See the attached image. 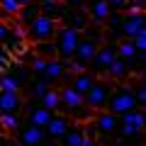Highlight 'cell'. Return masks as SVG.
I'll return each instance as SVG.
<instances>
[{
    "instance_id": "30bf717a",
    "label": "cell",
    "mask_w": 146,
    "mask_h": 146,
    "mask_svg": "<svg viewBox=\"0 0 146 146\" xmlns=\"http://www.w3.org/2000/svg\"><path fill=\"white\" fill-rule=\"evenodd\" d=\"M58 25H66V27H71V29L83 32L85 27L90 25V15H88L85 7H66V12H63V17L58 20Z\"/></svg>"
},
{
    "instance_id": "836d02e7",
    "label": "cell",
    "mask_w": 146,
    "mask_h": 146,
    "mask_svg": "<svg viewBox=\"0 0 146 146\" xmlns=\"http://www.w3.org/2000/svg\"><path fill=\"white\" fill-rule=\"evenodd\" d=\"M39 146H61V144H58V139H49V136H46V139H44Z\"/></svg>"
},
{
    "instance_id": "277c9868",
    "label": "cell",
    "mask_w": 146,
    "mask_h": 146,
    "mask_svg": "<svg viewBox=\"0 0 146 146\" xmlns=\"http://www.w3.org/2000/svg\"><path fill=\"white\" fill-rule=\"evenodd\" d=\"M112 80L105 78V76H100V78L93 80V85L88 88V93L83 95V102L88 110H93V112H100V110H105V105H107V98H110V90H112Z\"/></svg>"
},
{
    "instance_id": "ba28073f",
    "label": "cell",
    "mask_w": 146,
    "mask_h": 146,
    "mask_svg": "<svg viewBox=\"0 0 146 146\" xmlns=\"http://www.w3.org/2000/svg\"><path fill=\"white\" fill-rule=\"evenodd\" d=\"M27 76L29 71L22 66H15L12 71H0V90H22L27 85Z\"/></svg>"
},
{
    "instance_id": "e575fe53",
    "label": "cell",
    "mask_w": 146,
    "mask_h": 146,
    "mask_svg": "<svg viewBox=\"0 0 146 146\" xmlns=\"http://www.w3.org/2000/svg\"><path fill=\"white\" fill-rule=\"evenodd\" d=\"M83 146H100V141H98V139H85Z\"/></svg>"
},
{
    "instance_id": "d590c367",
    "label": "cell",
    "mask_w": 146,
    "mask_h": 146,
    "mask_svg": "<svg viewBox=\"0 0 146 146\" xmlns=\"http://www.w3.org/2000/svg\"><path fill=\"white\" fill-rule=\"evenodd\" d=\"M119 146H141V144H136V141H122Z\"/></svg>"
},
{
    "instance_id": "9a60e30c",
    "label": "cell",
    "mask_w": 146,
    "mask_h": 146,
    "mask_svg": "<svg viewBox=\"0 0 146 146\" xmlns=\"http://www.w3.org/2000/svg\"><path fill=\"white\" fill-rule=\"evenodd\" d=\"M25 98L20 90H0V112H22Z\"/></svg>"
},
{
    "instance_id": "cb8c5ba5",
    "label": "cell",
    "mask_w": 146,
    "mask_h": 146,
    "mask_svg": "<svg viewBox=\"0 0 146 146\" xmlns=\"http://www.w3.org/2000/svg\"><path fill=\"white\" fill-rule=\"evenodd\" d=\"M32 51H34V56H42V58H56L54 42H34L32 44Z\"/></svg>"
},
{
    "instance_id": "52a82bcc",
    "label": "cell",
    "mask_w": 146,
    "mask_h": 146,
    "mask_svg": "<svg viewBox=\"0 0 146 146\" xmlns=\"http://www.w3.org/2000/svg\"><path fill=\"white\" fill-rule=\"evenodd\" d=\"M139 34H146V20H144V10H127L122 12V22H119V36L134 39Z\"/></svg>"
},
{
    "instance_id": "ac0fdd59",
    "label": "cell",
    "mask_w": 146,
    "mask_h": 146,
    "mask_svg": "<svg viewBox=\"0 0 146 146\" xmlns=\"http://www.w3.org/2000/svg\"><path fill=\"white\" fill-rule=\"evenodd\" d=\"M63 76H66V61H61V58H49L42 78L46 80V83H58Z\"/></svg>"
},
{
    "instance_id": "8fae6325",
    "label": "cell",
    "mask_w": 146,
    "mask_h": 146,
    "mask_svg": "<svg viewBox=\"0 0 146 146\" xmlns=\"http://www.w3.org/2000/svg\"><path fill=\"white\" fill-rule=\"evenodd\" d=\"M15 136H17V144L20 146H39L46 139V134H44L42 127H32V124H22L20 129L15 131Z\"/></svg>"
},
{
    "instance_id": "603a6c76",
    "label": "cell",
    "mask_w": 146,
    "mask_h": 146,
    "mask_svg": "<svg viewBox=\"0 0 146 146\" xmlns=\"http://www.w3.org/2000/svg\"><path fill=\"white\" fill-rule=\"evenodd\" d=\"M42 105L46 110H51V112H61V95H58V90L49 88L46 93L42 95Z\"/></svg>"
},
{
    "instance_id": "7a4b0ae2",
    "label": "cell",
    "mask_w": 146,
    "mask_h": 146,
    "mask_svg": "<svg viewBox=\"0 0 146 146\" xmlns=\"http://www.w3.org/2000/svg\"><path fill=\"white\" fill-rule=\"evenodd\" d=\"M80 32L78 29H71V27L66 25H58L56 27V34H54V46H56V58H61V61H71L73 54H76V46H78L80 42Z\"/></svg>"
},
{
    "instance_id": "1f68e13d",
    "label": "cell",
    "mask_w": 146,
    "mask_h": 146,
    "mask_svg": "<svg viewBox=\"0 0 146 146\" xmlns=\"http://www.w3.org/2000/svg\"><path fill=\"white\" fill-rule=\"evenodd\" d=\"M61 3H63L66 7H85L88 0H61Z\"/></svg>"
},
{
    "instance_id": "6da1fadb",
    "label": "cell",
    "mask_w": 146,
    "mask_h": 146,
    "mask_svg": "<svg viewBox=\"0 0 146 146\" xmlns=\"http://www.w3.org/2000/svg\"><path fill=\"white\" fill-rule=\"evenodd\" d=\"M136 107H139V100H136V93H134L131 85H127V83H115L112 85L107 105H105L107 112H112L115 117H122L124 112L136 110Z\"/></svg>"
},
{
    "instance_id": "5b68a950",
    "label": "cell",
    "mask_w": 146,
    "mask_h": 146,
    "mask_svg": "<svg viewBox=\"0 0 146 146\" xmlns=\"http://www.w3.org/2000/svg\"><path fill=\"white\" fill-rule=\"evenodd\" d=\"M144 127H146V115L141 107H136V110H129V112H124L119 117V127L117 129L122 131L124 139H136L144 131Z\"/></svg>"
},
{
    "instance_id": "d4e9b609",
    "label": "cell",
    "mask_w": 146,
    "mask_h": 146,
    "mask_svg": "<svg viewBox=\"0 0 146 146\" xmlns=\"http://www.w3.org/2000/svg\"><path fill=\"white\" fill-rule=\"evenodd\" d=\"M51 88V83H46L44 78H39L36 83H32V88H29V93H32V98H36V100H42V95L46 93V90Z\"/></svg>"
},
{
    "instance_id": "d6a6232c",
    "label": "cell",
    "mask_w": 146,
    "mask_h": 146,
    "mask_svg": "<svg viewBox=\"0 0 146 146\" xmlns=\"http://www.w3.org/2000/svg\"><path fill=\"white\" fill-rule=\"evenodd\" d=\"M0 146H15V141H12L7 134H0Z\"/></svg>"
},
{
    "instance_id": "5bb4252c",
    "label": "cell",
    "mask_w": 146,
    "mask_h": 146,
    "mask_svg": "<svg viewBox=\"0 0 146 146\" xmlns=\"http://www.w3.org/2000/svg\"><path fill=\"white\" fill-rule=\"evenodd\" d=\"M115 46H117V56L124 58L129 66H131V63H136V66H141V63H144V54L136 51V46H134V42H131V39L122 36L119 42H115Z\"/></svg>"
},
{
    "instance_id": "484cf974",
    "label": "cell",
    "mask_w": 146,
    "mask_h": 146,
    "mask_svg": "<svg viewBox=\"0 0 146 146\" xmlns=\"http://www.w3.org/2000/svg\"><path fill=\"white\" fill-rule=\"evenodd\" d=\"M46 61H49V58H42V56H32V63H29L32 73H34V76H44V68H46Z\"/></svg>"
},
{
    "instance_id": "8d00e7d4",
    "label": "cell",
    "mask_w": 146,
    "mask_h": 146,
    "mask_svg": "<svg viewBox=\"0 0 146 146\" xmlns=\"http://www.w3.org/2000/svg\"><path fill=\"white\" fill-rule=\"evenodd\" d=\"M29 3H36V0H17V5H20V7L22 5H29Z\"/></svg>"
},
{
    "instance_id": "f1b7e54d",
    "label": "cell",
    "mask_w": 146,
    "mask_h": 146,
    "mask_svg": "<svg viewBox=\"0 0 146 146\" xmlns=\"http://www.w3.org/2000/svg\"><path fill=\"white\" fill-rule=\"evenodd\" d=\"M7 66H10V51L0 44V71H5Z\"/></svg>"
},
{
    "instance_id": "4fadbf2b",
    "label": "cell",
    "mask_w": 146,
    "mask_h": 146,
    "mask_svg": "<svg viewBox=\"0 0 146 146\" xmlns=\"http://www.w3.org/2000/svg\"><path fill=\"white\" fill-rule=\"evenodd\" d=\"M129 76H131V66L119 56L112 58V63L107 66V73H105V78H110L112 83H127Z\"/></svg>"
},
{
    "instance_id": "ffe728a7",
    "label": "cell",
    "mask_w": 146,
    "mask_h": 146,
    "mask_svg": "<svg viewBox=\"0 0 146 146\" xmlns=\"http://www.w3.org/2000/svg\"><path fill=\"white\" fill-rule=\"evenodd\" d=\"M22 124H25V119L20 112H3L0 115V131H5V134H15Z\"/></svg>"
},
{
    "instance_id": "d6986e66",
    "label": "cell",
    "mask_w": 146,
    "mask_h": 146,
    "mask_svg": "<svg viewBox=\"0 0 146 146\" xmlns=\"http://www.w3.org/2000/svg\"><path fill=\"white\" fill-rule=\"evenodd\" d=\"M61 146H83L85 144V134H83V124H71L66 129V134L58 139Z\"/></svg>"
},
{
    "instance_id": "44dd1931",
    "label": "cell",
    "mask_w": 146,
    "mask_h": 146,
    "mask_svg": "<svg viewBox=\"0 0 146 146\" xmlns=\"http://www.w3.org/2000/svg\"><path fill=\"white\" fill-rule=\"evenodd\" d=\"M39 12H42V10H39V3L22 5V7H20V12H17V17H15V22H17V25H22V27H27L36 15H39Z\"/></svg>"
},
{
    "instance_id": "4316f807",
    "label": "cell",
    "mask_w": 146,
    "mask_h": 146,
    "mask_svg": "<svg viewBox=\"0 0 146 146\" xmlns=\"http://www.w3.org/2000/svg\"><path fill=\"white\" fill-rule=\"evenodd\" d=\"M107 3V7L112 12H127L129 10V0H105Z\"/></svg>"
},
{
    "instance_id": "2e32d148",
    "label": "cell",
    "mask_w": 146,
    "mask_h": 146,
    "mask_svg": "<svg viewBox=\"0 0 146 146\" xmlns=\"http://www.w3.org/2000/svg\"><path fill=\"white\" fill-rule=\"evenodd\" d=\"M51 110H46L44 105H32V107H27V115L22 117L25 119V124H32V127H46L49 119H51Z\"/></svg>"
},
{
    "instance_id": "83f0119b",
    "label": "cell",
    "mask_w": 146,
    "mask_h": 146,
    "mask_svg": "<svg viewBox=\"0 0 146 146\" xmlns=\"http://www.w3.org/2000/svg\"><path fill=\"white\" fill-rule=\"evenodd\" d=\"M10 32H12V25H10V22H5V20H0V44L7 42Z\"/></svg>"
},
{
    "instance_id": "9c48e42d",
    "label": "cell",
    "mask_w": 146,
    "mask_h": 146,
    "mask_svg": "<svg viewBox=\"0 0 146 146\" xmlns=\"http://www.w3.org/2000/svg\"><path fill=\"white\" fill-rule=\"evenodd\" d=\"M93 127L95 131H98L100 136H112L117 131V127H119V117H115L112 112H107V110H100V112H93Z\"/></svg>"
},
{
    "instance_id": "7402d4cb",
    "label": "cell",
    "mask_w": 146,
    "mask_h": 146,
    "mask_svg": "<svg viewBox=\"0 0 146 146\" xmlns=\"http://www.w3.org/2000/svg\"><path fill=\"white\" fill-rule=\"evenodd\" d=\"M20 12V5H17V0H0V20L5 22H12Z\"/></svg>"
},
{
    "instance_id": "3957f363",
    "label": "cell",
    "mask_w": 146,
    "mask_h": 146,
    "mask_svg": "<svg viewBox=\"0 0 146 146\" xmlns=\"http://www.w3.org/2000/svg\"><path fill=\"white\" fill-rule=\"evenodd\" d=\"M56 27H58L56 20H51V17H46V15L39 12V15L25 27V39L29 44H34V42H51L54 34H56Z\"/></svg>"
},
{
    "instance_id": "7c38bea8",
    "label": "cell",
    "mask_w": 146,
    "mask_h": 146,
    "mask_svg": "<svg viewBox=\"0 0 146 146\" xmlns=\"http://www.w3.org/2000/svg\"><path fill=\"white\" fill-rule=\"evenodd\" d=\"M71 124H73V119L68 115H63V112H54L51 119H49V124L44 127V134H46L49 139H61Z\"/></svg>"
},
{
    "instance_id": "f546056e",
    "label": "cell",
    "mask_w": 146,
    "mask_h": 146,
    "mask_svg": "<svg viewBox=\"0 0 146 146\" xmlns=\"http://www.w3.org/2000/svg\"><path fill=\"white\" fill-rule=\"evenodd\" d=\"M131 42H134V46H136V51H139V54H144V51H146V34H139V36H134Z\"/></svg>"
},
{
    "instance_id": "8992f818",
    "label": "cell",
    "mask_w": 146,
    "mask_h": 146,
    "mask_svg": "<svg viewBox=\"0 0 146 146\" xmlns=\"http://www.w3.org/2000/svg\"><path fill=\"white\" fill-rule=\"evenodd\" d=\"M115 56H117L115 42H100L95 56L90 58V63H88V71L95 73L98 78H100V76H105V73H107V66L112 63V58H115Z\"/></svg>"
},
{
    "instance_id": "e0dca14e",
    "label": "cell",
    "mask_w": 146,
    "mask_h": 146,
    "mask_svg": "<svg viewBox=\"0 0 146 146\" xmlns=\"http://www.w3.org/2000/svg\"><path fill=\"white\" fill-rule=\"evenodd\" d=\"M98 78V76H95V73H90L88 68H85V71H78V73H71V88L76 90V93H80V95H85L88 93V88L90 85H93V80Z\"/></svg>"
},
{
    "instance_id": "4dcf8cb0",
    "label": "cell",
    "mask_w": 146,
    "mask_h": 146,
    "mask_svg": "<svg viewBox=\"0 0 146 146\" xmlns=\"http://www.w3.org/2000/svg\"><path fill=\"white\" fill-rule=\"evenodd\" d=\"M136 100H139V107H144V102H146V88H144V83H139L136 85Z\"/></svg>"
}]
</instances>
